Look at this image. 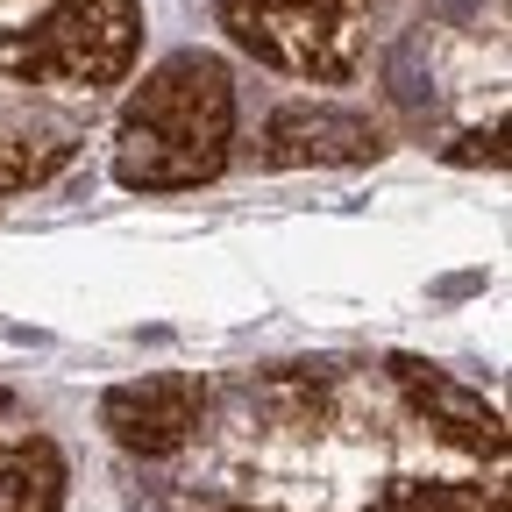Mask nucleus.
<instances>
[{"instance_id": "f257e3e1", "label": "nucleus", "mask_w": 512, "mask_h": 512, "mask_svg": "<svg viewBox=\"0 0 512 512\" xmlns=\"http://www.w3.org/2000/svg\"><path fill=\"white\" fill-rule=\"evenodd\" d=\"M235 150V79L207 50H178L128 93L114 121V185L192 192L214 185Z\"/></svg>"}, {"instance_id": "f03ea898", "label": "nucleus", "mask_w": 512, "mask_h": 512, "mask_svg": "<svg viewBox=\"0 0 512 512\" xmlns=\"http://www.w3.org/2000/svg\"><path fill=\"white\" fill-rule=\"evenodd\" d=\"M143 57V0H50L0 36V72L22 86H121Z\"/></svg>"}, {"instance_id": "7ed1b4c3", "label": "nucleus", "mask_w": 512, "mask_h": 512, "mask_svg": "<svg viewBox=\"0 0 512 512\" xmlns=\"http://www.w3.org/2000/svg\"><path fill=\"white\" fill-rule=\"evenodd\" d=\"M221 29L271 72L342 86L363 64L370 0H214Z\"/></svg>"}, {"instance_id": "20e7f679", "label": "nucleus", "mask_w": 512, "mask_h": 512, "mask_svg": "<svg viewBox=\"0 0 512 512\" xmlns=\"http://www.w3.org/2000/svg\"><path fill=\"white\" fill-rule=\"evenodd\" d=\"M200 420H207V384L192 370H150L100 399V427L128 456H171V448L200 434Z\"/></svg>"}, {"instance_id": "39448f33", "label": "nucleus", "mask_w": 512, "mask_h": 512, "mask_svg": "<svg viewBox=\"0 0 512 512\" xmlns=\"http://www.w3.org/2000/svg\"><path fill=\"white\" fill-rule=\"evenodd\" d=\"M264 157L271 171H299V164H377L384 157V128L356 107H328V100H292L264 121Z\"/></svg>"}, {"instance_id": "423d86ee", "label": "nucleus", "mask_w": 512, "mask_h": 512, "mask_svg": "<svg viewBox=\"0 0 512 512\" xmlns=\"http://www.w3.org/2000/svg\"><path fill=\"white\" fill-rule=\"evenodd\" d=\"M392 377H399L406 406H413L448 448L484 456V463L505 456V413H498L484 392H470V384H456L448 370H434V363H420V356H392Z\"/></svg>"}, {"instance_id": "0eeeda50", "label": "nucleus", "mask_w": 512, "mask_h": 512, "mask_svg": "<svg viewBox=\"0 0 512 512\" xmlns=\"http://www.w3.org/2000/svg\"><path fill=\"white\" fill-rule=\"evenodd\" d=\"M64 484L72 470H64L57 441H0V512H64Z\"/></svg>"}, {"instance_id": "6e6552de", "label": "nucleus", "mask_w": 512, "mask_h": 512, "mask_svg": "<svg viewBox=\"0 0 512 512\" xmlns=\"http://www.w3.org/2000/svg\"><path fill=\"white\" fill-rule=\"evenodd\" d=\"M363 512H505V491L498 484H427V477H399V484H384Z\"/></svg>"}, {"instance_id": "1a4fd4ad", "label": "nucleus", "mask_w": 512, "mask_h": 512, "mask_svg": "<svg viewBox=\"0 0 512 512\" xmlns=\"http://www.w3.org/2000/svg\"><path fill=\"white\" fill-rule=\"evenodd\" d=\"M64 157H72L64 136H22V128H0V207H8L15 192L43 185Z\"/></svg>"}, {"instance_id": "9d476101", "label": "nucleus", "mask_w": 512, "mask_h": 512, "mask_svg": "<svg viewBox=\"0 0 512 512\" xmlns=\"http://www.w3.org/2000/svg\"><path fill=\"white\" fill-rule=\"evenodd\" d=\"M221 512H271V505H221Z\"/></svg>"}]
</instances>
